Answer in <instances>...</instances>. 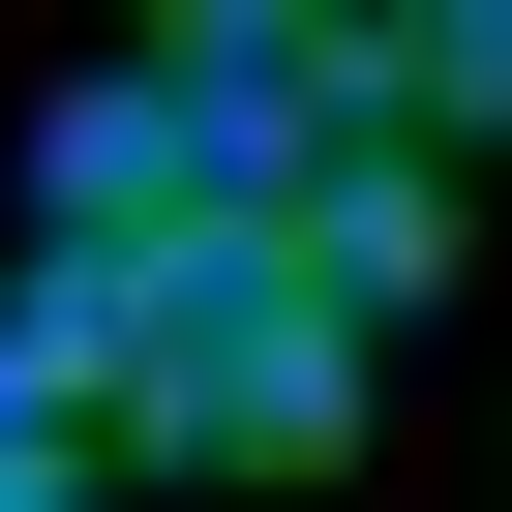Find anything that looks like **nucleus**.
Instances as JSON below:
<instances>
[{"label":"nucleus","mask_w":512,"mask_h":512,"mask_svg":"<svg viewBox=\"0 0 512 512\" xmlns=\"http://www.w3.org/2000/svg\"><path fill=\"white\" fill-rule=\"evenodd\" d=\"M362 61H392L422 151H512V0H422V31H362Z\"/></svg>","instance_id":"obj_3"},{"label":"nucleus","mask_w":512,"mask_h":512,"mask_svg":"<svg viewBox=\"0 0 512 512\" xmlns=\"http://www.w3.org/2000/svg\"><path fill=\"white\" fill-rule=\"evenodd\" d=\"M272 241H302V302H332V332H422V302H452V151H422V121H332Z\"/></svg>","instance_id":"obj_2"},{"label":"nucleus","mask_w":512,"mask_h":512,"mask_svg":"<svg viewBox=\"0 0 512 512\" xmlns=\"http://www.w3.org/2000/svg\"><path fill=\"white\" fill-rule=\"evenodd\" d=\"M362 392H392V362L302 302V241H272V211L121 241V452H151V482H332Z\"/></svg>","instance_id":"obj_1"},{"label":"nucleus","mask_w":512,"mask_h":512,"mask_svg":"<svg viewBox=\"0 0 512 512\" xmlns=\"http://www.w3.org/2000/svg\"><path fill=\"white\" fill-rule=\"evenodd\" d=\"M0 512H91V452H61V422H0Z\"/></svg>","instance_id":"obj_4"}]
</instances>
